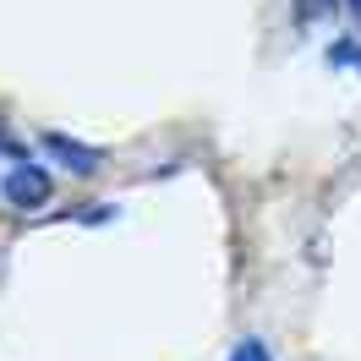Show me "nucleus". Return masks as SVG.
Returning <instances> with one entry per match:
<instances>
[{"instance_id": "1", "label": "nucleus", "mask_w": 361, "mask_h": 361, "mask_svg": "<svg viewBox=\"0 0 361 361\" xmlns=\"http://www.w3.org/2000/svg\"><path fill=\"white\" fill-rule=\"evenodd\" d=\"M0 197L17 208V214H39V208L55 197V180H49V170L39 159H33V164H11L6 180H0Z\"/></svg>"}, {"instance_id": "2", "label": "nucleus", "mask_w": 361, "mask_h": 361, "mask_svg": "<svg viewBox=\"0 0 361 361\" xmlns=\"http://www.w3.org/2000/svg\"><path fill=\"white\" fill-rule=\"evenodd\" d=\"M39 148H44L66 176H77V180H88V176L104 170V154L88 148V142H77V137H66V132H44V137H39Z\"/></svg>"}, {"instance_id": "3", "label": "nucleus", "mask_w": 361, "mask_h": 361, "mask_svg": "<svg viewBox=\"0 0 361 361\" xmlns=\"http://www.w3.org/2000/svg\"><path fill=\"white\" fill-rule=\"evenodd\" d=\"M323 61H329V66H350V71H361V39H329Z\"/></svg>"}, {"instance_id": "4", "label": "nucleus", "mask_w": 361, "mask_h": 361, "mask_svg": "<svg viewBox=\"0 0 361 361\" xmlns=\"http://www.w3.org/2000/svg\"><path fill=\"white\" fill-rule=\"evenodd\" d=\"M230 361H274L269 356V345L257 334H247V339H235V350H230Z\"/></svg>"}, {"instance_id": "5", "label": "nucleus", "mask_w": 361, "mask_h": 361, "mask_svg": "<svg viewBox=\"0 0 361 361\" xmlns=\"http://www.w3.org/2000/svg\"><path fill=\"white\" fill-rule=\"evenodd\" d=\"M345 6H350V17H356V23H361V0H345Z\"/></svg>"}]
</instances>
